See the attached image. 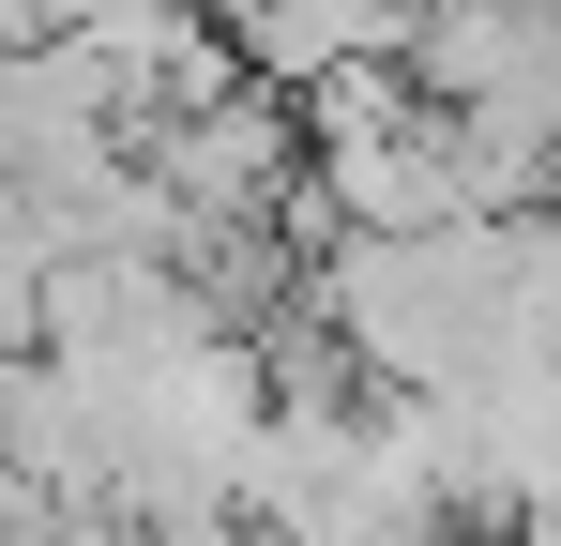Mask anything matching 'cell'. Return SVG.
<instances>
[{
	"mask_svg": "<svg viewBox=\"0 0 561 546\" xmlns=\"http://www.w3.org/2000/svg\"><path fill=\"white\" fill-rule=\"evenodd\" d=\"M456 546H561V516H485V532H456Z\"/></svg>",
	"mask_w": 561,
	"mask_h": 546,
	"instance_id": "1",
	"label": "cell"
}]
</instances>
